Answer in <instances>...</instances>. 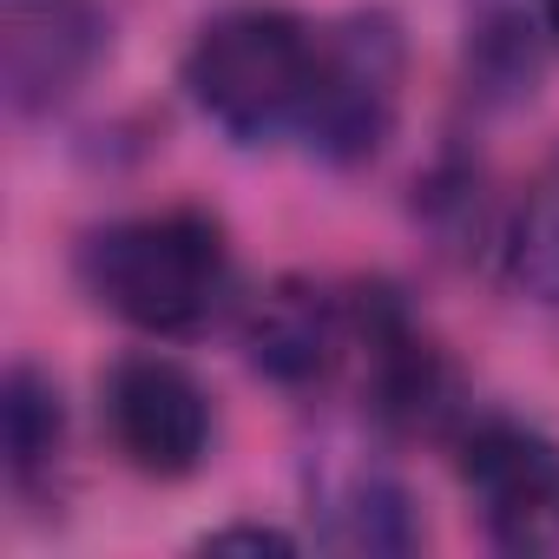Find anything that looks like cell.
<instances>
[{
    "label": "cell",
    "instance_id": "6da1fadb",
    "mask_svg": "<svg viewBox=\"0 0 559 559\" xmlns=\"http://www.w3.org/2000/svg\"><path fill=\"white\" fill-rule=\"evenodd\" d=\"M86 297L139 336H198L237 284L230 237L211 211L171 204L86 230L80 243Z\"/></svg>",
    "mask_w": 559,
    "mask_h": 559
},
{
    "label": "cell",
    "instance_id": "7a4b0ae2",
    "mask_svg": "<svg viewBox=\"0 0 559 559\" xmlns=\"http://www.w3.org/2000/svg\"><path fill=\"white\" fill-rule=\"evenodd\" d=\"M323 34L290 8H224L198 27L185 53V93L191 106L237 145H263L304 132L310 93H317Z\"/></svg>",
    "mask_w": 559,
    "mask_h": 559
},
{
    "label": "cell",
    "instance_id": "3957f363",
    "mask_svg": "<svg viewBox=\"0 0 559 559\" xmlns=\"http://www.w3.org/2000/svg\"><path fill=\"white\" fill-rule=\"evenodd\" d=\"M349 362L362 369V395L382 428L428 435V441L467 428V395L454 362L389 284L349 290Z\"/></svg>",
    "mask_w": 559,
    "mask_h": 559
},
{
    "label": "cell",
    "instance_id": "277c9868",
    "mask_svg": "<svg viewBox=\"0 0 559 559\" xmlns=\"http://www.w3.org/2000/svg\"><path fill=\"white\" fill-rule=\"evenodd\" d=\"M402 80H408V47L389 14L336 21L323 34L317 93L304 112L310 152L330 165H369L402 119Z\"/></svg>",
    "mask_w": 559,
    "mask_h": 559
},
{
    "label": "cell",
    "instance_id": "5b68a950",
    "mask_svg": "<svg viewBox=\"0 0 559 559\" xmlns=\"http://www.w3.org/2000/svg\"><path fill=\"white\" fill-rule=\"evenodd\" d=\"M454 448L487 539L513 559H559V441L526 421L480 415Z\"/></svg>",
    "mask_w": 559,
    "mask_h": 559
},
{
    "label": "cell",
    "instance_id": "8992f818",
    "mask_svg": "<svg viewBox=\"0 0 559 559\" xmlns=\"http://www.w3.org/2000/svg\"><path fill=\"white\" fill-rule=\"evenodd\" d=\"M106 435L145 480H185L211 454V395L171 356H126L106 376Z\"/></svg>",
    "mask_w": 559,
    "mask_h": 559
},
{
    "label": "cell",
    "instance_id": "52a82bcc",
    "mask_svg": "<svg viewBox=\"0 0 559 559\" xmlns=\"http://www.w3.org/2000/svg\"><path fill=\"white\" fill-rule=\"evenodd\" d=\"M106 53V14L93 0H0V80L21 119L67 106Z\"/></svg>",
    "mask_w": 559,
    "mask_h": 559
},
{
    "label": "cell",
    "instance_id": "ba28073f",
    "mask_svg": "<svg viewBox=\"0 0 559 559\" xmlns=\"http://www.w3.org/2000/svg\"><path fill=\"white\" fill-rule=\"evenodd\" d=\"M243 356L276 389H323L349 362V297L284 276L243 310Z\"/></svg>",
    "mask_w": 559,
    "mask_h": 559
},
{
    "label": "cell",
    "instance_id": "9c48e42d",
    "mask_svg": "<svg viewBox=\"0 0 559 559\" xmlns=\"http://www.w3.org/2000/svg\"><path fill=\"white\" fill-rule=\"evenodd\" d=\"M0 448H8V480L21 500L53 493L67 461V402L60 382L34 362H14L0 382Z\"/></svg>",
    "mask_w": 559,
    "mask_h": 559
},
{
    "label": "cell",
    "instance_id": "30bf717a",
    "mask_svg": "<svg viewBox=\"0 0 559 559\" xmlns=\"http://www.w3.org/2000/svg\"><path fill=\"white\" fill-rule=\"evenodd\" d=\"M546 21L539 0H474L467 8V86L487 106H520L539 80Z\"/></svg>",
    "mask_w": 559,
    "mask_h": 559
},
{
    "label": "cell",
    "instance_id": "8fae6325",
    "mask_svg": "<svg viewBox=\"0 0 559 559\" xmlns=\"http://www.w3.org/2000/svg\"><path fill=\"white\" fill-rule=\"evenodd\" d=\"M336 552H415L428 539L415 500L389 480V474H356L336 500H330V533Z\"/></svg>",
    "mask_w": 559,
    "mask_h": 559
},
{
    "label": "cell",
    "instance_id": "7c38bea8",
    "mask_svg": "<svg viewBox=\"0 0 559 559\" xmlns=\"http://www.w3.org/2000/svg\"><path fill=\"white\" fill-rule=\"evenodd\" d=\"M198 546L204 552H297V533H284V526H217Z\"/></svg>",
    "mask_w": 559,
    "mask_h": 559
},
{
    "label": "cell",
    "instance_id": "4fadbf2b",
    "mask_svg": "<svg viewBox=\"0 0 559 559\" xmlns=\"http://www.w3.org/2000/svg\"><path fill=\"white\" fill-rule=\"evenodd\" d=\"M539 21H546V40L559 47V0H539Z\"/></svg>",
    "mask_w": 559,
    "mask_h": 559
},
{
    "label": "cell",
    "instance_id": "5bb4252c",
    "mask_svg": "<svg viewBox=\"0 0 559 559\" xmlns=\"http://www.w3.org/2000/svg\"><path fill=\"white\" fill-rule=\"evenodd\" d=\"M539 185H546V191H559V158H552V171H546V178H539Z\"/></svg>",
    "mask_w": 559,
    "mask_h": 559
}]
</instances>
